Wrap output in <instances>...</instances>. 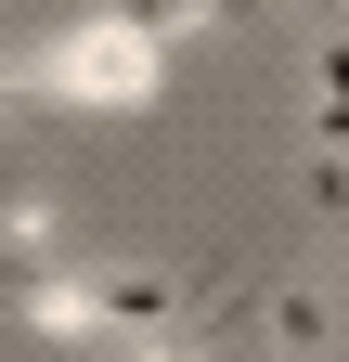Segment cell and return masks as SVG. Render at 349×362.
<instances>
[{"label": "cell", "instance_id": "cell-2", "mask_svg": "<svg viewBox=\"0 0 349 362\" xmlns=\"http://www.w3.org/2000/svg\"><path fill=\"white\" fill-rule=\"evenodd\" d=\"M233 324H259V285H233V298H207V310H182L168 337H143V362H207Z\"/></svg>", "mask_w": 349, "mask_h": 362}, {"label": "cell", "instance_id": "cell-4", "mask_svg": "<svg viewBox=\"0 0 349 362\" xmlns=\"http://www.w3.org/2000/svg\"><path fill=\"white\" fill-rule=\"evenodd\" d=\"M311 78H324V104H349V26H324V52H311Z\"/></svg>", "mask_w": 349, "mask_h": 362}, {"label": "cell", "instance_id": "cell-5", "mask_svg": "<svg viewBox=\"0 0 349 362\" xmlns=\"http://www.w3.org/2000/svg\"><path fill=\"white\" fill-rule=\"evenodd\" d=\"M311 156H349V104H311Z\"/></svg>", "mask_w": 349, "mask_h": 362}, {"label": "cell", "instance_id": "cell-7", "mask_svg": "<svg viewBox=\"0 0 349 362\" xmlns=\"http://www.w3.org/2000/svg\"><path fill=\"white\" fill-rule=\"evenodd\" d=\"M272 362H311V349H272Z\"/></svg>", "mask_w": 349, "mask_h": 362}, {"label": "cell", "instance_id": "cell-3", "mask_svg": "<svg viewBox=\"0 0 349 362\" xmlns=\"http://www.w3.org/2000/svg\"><path fill=\"white\" fill-rule=\"evenodd\" d=\"M272 349H311L324 362V285H272Z\"/></svg>", "mask_w": 349, "mask_h": 362}, {"label": "cell", "instance_id": "cell-6", "mask_svg": "<svg viewBox=\"0 0 349 362\" xmlns=\"http://www.w3.org/2000/svg\"><path fill=\"white\" fill-rule=\"evenodd\" d=\"M297 13H311V26H349V0H297Z\"/></svg>", "mask_w": 349, "mask_h": 362}, {"label": "cell", "instance_id": "cell-1", "mask_svg": "<svg viewBox=\"0 0 349 362\" xmlns=\"http://www.w3.org/2000/svg\"><path fill=\"white\" fill-rule=\"evenodd\" d=\"M168 26H194V13H168V0H143V13H65L26 52V90L52 117H143L155 78H168Z\"/></svg>", "mask_w": 349, "mask_h": 362}]
</instances>
